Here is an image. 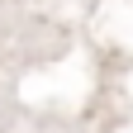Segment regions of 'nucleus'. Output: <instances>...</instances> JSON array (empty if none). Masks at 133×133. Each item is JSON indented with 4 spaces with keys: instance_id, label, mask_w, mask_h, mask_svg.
I'll return each mask as SVG.
<instances>
[]
</instances>
